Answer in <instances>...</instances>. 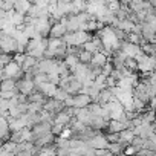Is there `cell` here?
Returning a JSON list of instances; mask_svg holds the SVG:
<instances>
[{
  "mask_svg": "<svg viewBox=\"0 0 156 156\" xmlns=\"http://www.w3.org/2000/svg\"><path fill=\"white\" fill-rule=\"evenodd\" d=\"M34 89H35V83H34L32 78L23 76V78H20V80H17V90H19L20 94L29 95Z\"/></svg>",
  "mask_w": 156,
  "mask_h": 156,
  "instance_id": "obj_1",
  "label": "cell"
},
{
  "mask_svg": "<svg viewBox=\"0 0 156 156\" xmlns=\"http://www.w3.org/2000/svg\"><path fill=\"white\" fill-rule=\"evenodd\" d=\"M73 97V107H87L90 103H92V98H90V95L89 94H86V92H78V94H75V95H72Z\"/></svg>",
  "mask_w": 156,
  "mask_h": 156,
  "instance_id": "obj_2",
  "label": "cell"
},
{
  "mask_svg": "<svg viewBox=\"0 0 156 156\" xmlns=\"http://www.w3.org/2000/svg\"><path fill=\"white\" fill-rule=\"evenodd\" d=\"M107 144H109V141H107V138H106L101 132L97 133L94 138H90V139L87 141V145L94 147L95 150H98V148H107Z\"/></svg>",
  "mask_w": 156,
  "mask_h": 156,
  "instance_id": "obj_3",
  "label": "cell"
},
{
  "mask_svg": "<svg viewBox=\"0 0 156 156\" xmlns=\"http://www.w3.org/2000/svg\"><path fill=\"white\" fill-rule=\"evenodd\" d=\"M67 32V28L63 22H57V23H52L51 26V31H49V37H55V38H63Z\"/></svg>",
  "mask_w": 156,
  "mask_h": 156,
  "instance_id": "obj_4",
  "label": "cell"
},
{
  "mask_svg": "<svg viewBox=\"0 0 156 156\" xmlns=\"http://www.w3.org/2000/svg\"><path fill=\"white\" fill-rule=\"evenodd\" d=\"M109 61V57L103 52V51H98V52H95L94 54V57H92V61H90V64L92 66H98V67H103L106 63Z\"/></svg>",
  "mask_w": 156,
  "mask_h": 156,
  "instance_id": "obj_5",
  "label": "cell"
},
{
  "mask_svg": "<svg viewBox=\"0 0 156 156\" xmlns=\"http://www.w3.org/2000/svg\"><path fill=\"white\" fill-rule=\"evenodd\" d=\"M57 84L55 83H52V81H46V83H43V84H40V86H37V89L38 90H41L46 97H54V94H55V90H57Z\"/></svg>",
  "mask_w": 156,
  "mask_h": 156,
  "instance_id": "obj_6",
  "label": "cell"
},
{
  "mask_svg": "<svg viewBox=\"0 0 156 156\" xmlns=\"http://www.w3.org/2000/svg\"><path fill=\"white\" fill-rule=\"evenodd\" d=\"M31 2L29 0H14V11L20 12V14H28L29 8H31Z\"/></svg>",
  "mask_w": 156,
  "mask_h": 156,
  "instance_id": "obj_7",
  "label": "cell"
},
{
  "mask_svg": "<svg viewBox=\"0 0 156 156\" xmlns=\"http://www.w3.org/2000/svg\"><path fill=\"white\" fill-rule=\"evenodd\" d=\"M133 136H135V133H133L132 129H124V130L119 132V142H121L124 147H127V145L130 144V141L133 139Z\"/></svg>",
  "mask_w": 156,
  "mask_h": 156,
  "instance_id": "obj_8",
  "label": "cell"
},
{
  "mask_svg": "<svg viewBox=\"0 0 156 156\" xmlns=\"http://www.w3.org/2000/svg\"><path fill=\"white\" fill-rule=\"evenodd\" d=\"M64 63L69 66V69L72 70L78 63H80V60H78V55L76 54H70V52H67L66 54V57H64Z\"/></svg>",
  "mask_w": 156,
  "mask_h": 156,
  "instance_id": "obj_9",
  "label": "cell"
},
{
  "mask_svg": "<svg viewBox=\"0 0 156 156\" xmlns=\"http://www.w3.org/2000/svg\"><path fill=\"white\" fill-rule=\"evenodd\" d=\"M32 80H34V83H35V87L37 86H40V84H43V83H46V81H49V75L46 73V72H41V70H38L34 76H32Z\"/></svg>",
  "mask_w": 156,
  "mask_h": 156,
  "instance_id": "obj_10",
  "label": "cell"
},
{
  "mask_svg": "<svg viewBox=\"0 0 156 156\" xmlns=\"http://www.w3.org/2000/svg\"><path fill=\"white\" fill-rule=\"evenodd\" d=\"M92 57H94V54L90 51H86V49H81L80 54H78V60H80V63H84V64H90Z\"/></svg>",
  "mask_w": 156,
  "mask_h": 156,
  "instance_id": "obj_11",
  "label": "cell"
},
{
  "mask_svg": "<svg viewBox=\"0 0 156 156\" xmlns=\"http://www.w3.org/2000/svg\"><path fill=\"white\" fill-rule=\"evenodd\" d=\"M70 94L66 90V89H63V87H57V90H55V94H54V98H57V100H60V101H64L67 97H69Z\"/></svg>",
  "mask_w": 156,
  "mask_h": 156,
  "instance_id": "obj_12",
  "label": "cell"
},
{
  "mask_svg": "<svg viewBox=\"0 0 156 156\" xmlns=\"http://www.w3.org/2000/svg\"><path fill=\"white\" fill-rule=\"evenodd\" d=\"M12 60L11 54H6V52H0V69H3L9 61Z\"/></svg>",
  "mask_w": 156,
  "mask_h": 156,
  "instance_id": "obj_13",
  "label": "cell"
},
{
  "mask_svg": "<svg viewBox=\"0 0 156 156\" xmlns=\"http://www.w3.org/2000/svg\"><path fill=\"white\" fill-rule=\"evenodd\" d=\"M104 136L107 138L109 142H116V141H119V132H106Z\"/></svg>",
  "mask_w": 156,
  "mask_h": 156,
  "instance_id": "obj_14",
  "label": "cell"
},
{
  "mask_svg": "<svg viewBox=\"0 0 156 156\" xmlns=\"http://www.w3.org/2000/svg\"><path fill=\"white\" fill-rule=\"evenodd\" d=\"M64 127H66V126H63V124H60V122H54V124H52L51 132H52L55 136H60V133H61V130H63Z\"/></svg>",
  "mask_w": 156,
  "mask_h": 156,
  "instance_id": "obj_15",
  "label": "cell"
},
{
  "mask_svg": "<svg viewBox=\"0 0 156 156\" xmlns=\"http://www.w3.org/2000/svg\"><path fill=\"white\" fill-rule=\"evenodd\" d=\"M2 144H3V141H2V139H0V145H2Z\"/></svg>",
  "mask_w": 156,
  "mask_h": 156,
  "instance_id": "obj_16",
  "label": "cell"
}]
</instances>
